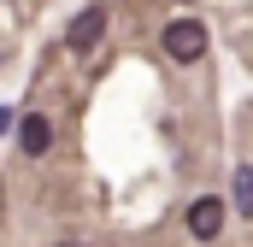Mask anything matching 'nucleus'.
Returning a JSON list of instances; mask_svg holds the SVG:
<instances>
[{
    "mask_svg": "<svg viewBox=\"0 0 253 247\" xmlns=\"http://www.w3.org/2000/svg\"><path fill=\"white\" fill-rule=\"evenodd\" d=\"M65 247H77V242H65Z\"/></svg>",
    "mask_w": 253,
    "mask_h": 247,
    "instance_id": "423d86ee",
    "label": "nucleus"
},
{
    "mask_svg": "<svg viewBox=\"0 0 253 247\" xmlns=\"http://www.w3.org/2000/svg\"><path fill=\"white\" fill-rule=\"evenodd\" d=\"M218 230H224V200L218 194H200L189 206V236L194 242H218Z\"/></svg>",
    "mask_w": 253,
    "mask_h": 247,
    "instance_id": "7ed1b4c3",
    "label": "nucleus"
},
{
    "mask_svg": "<svg viewBox=\"0 0 253 247\" xmlns=\"http://www.w3.org/2000/svg\"><path fill=\"white\" fill-rule=\"evenodd\" d=\"M18 147H24L30 159H42V153L53 147V124L42 118V112H24V118H18Z\"/></svg>",
    "mask_w": 253,
    "mask_h": 247,
    "instance_id": "20e7f679",
    "label": "nucleus"
},
{
    "mask_svg": "<svg viewBox=\"0 0 253 247\" xmlns=\"http://www.w3.org/2000/svg\"><path fill=\"white\" fill-rule=\"evenodd\" d=\"M236 212H242V218H253V165H242V171H236Z\"/></svg>",
    "mask_w": 253,
    "mask_h": 247,
    "instance_id": "39448f33",
    "label": "nucleus"
},
{
    "mask_svg": "<svg viewBox=\"0 0 253 247\" xmlns=\"http://www.w3.org/2000/svg\"><path fill=\"white\" fill-rule=\"evenodd\" d=\"M100 36H106V6H83V12L71 18V30H65L71 53H88V47H94Z\"/></svg>",
    "mask_w": 253,
    "mask_h": 247,
    "instance_id": "f03ea898",
    "label": "nucleus"
},
{
    "mask_svg": "<svg viewBox=\"0 0 253 247\" xmlns=\"http://www.w3.org/2000/svg\"><path fill=\"white\" fill-rule=\"evenodd\" d=\"M165 53L177 65H194L206 53V24H194V18H177V24H165V41H159Z\"/></svg>",
    "mask_w": 253,
    "mask_h": 247,
    "instance_id": "f257e3e1",
    "label": "nucleus"
}]
</instances>
